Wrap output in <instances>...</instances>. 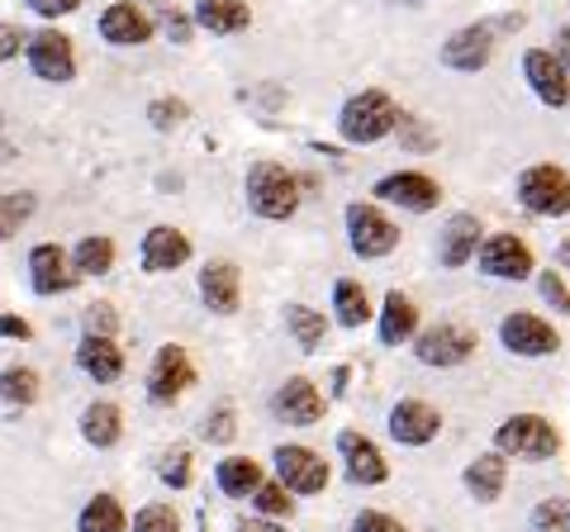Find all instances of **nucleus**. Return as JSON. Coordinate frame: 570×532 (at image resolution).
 I'll use <instances>...</instances> for the list:
<instances>
[{
  "label": "nucleus",
  "mask_w": 570,
  "mask_h": 532,
  "mask_svg": "<svg viewBox=\"0 0 570 532\" xmlns=\"http://www.w3.org/2000/svg\"><path fill=\"white\" fill-rule=\"evenodd\" d=\"M400 124V105L390 100L385 91H362L343 105V115H337V134L347 138V144H381L385 134H395Z\"/></svg>",
  "instance_id": "obj_1"
},
{
  "label": "nucleus",
  "mask_w": 570,
  "mask_h": 532,
  "mask_svg": "<svg viewBox=\"0 0 570 532\" xmlns=\"http://www.w3.org/2000/svg\"><path fill=\"white\" fill-rule=\"evenodd\" d=\"M247 205L262 219H291L299 209V181L276 162H257L247 171Z\"/></svg>",
  "instance_id": "obj_2"
},
{
  "label": "nucleus",
  "mask_w": 570,
  "mask_h": 532,
  "mask_svg": "<svg viewBox=\"0 0 570 532\" xmlns=\"http://www.w3.org/2000/svg\"><path fill=\"white\" fill-rule=\"evenodd\" d=\"M494 447L499 456H519V461H547V456H557L561 447V437L557 428L542 418V414H513L499 423V433H494Z\"/></svg>",
  "instance_id": "obj_3"
},
{
  "label": "nucleus",
  "mask_w": 570,
  "mask_h": 532,
  "mask_svg": "<svg viewBox=\"0 0 570 532\" xmlns=\"http://www.w3.org/2000/svg\"><path fill=\"white\" fill-rule=\"evenodd\" d=\"M523 14H504V20H480V24H466L456 29L448 43H442V67H452V72H480V67L490 62L494 52V33L499 29H519Z\"/></svg>",
  "instance_id": "obj_4"
},
{
  "label": "nucleus",
  "mask_w": 570,
  "mask_h": 532,
  "mask_svg": "<svg viewBox=\"0 0 570 532\" xmlns=\"http://www.w3.org/2000/svg\"><path fill=\"white\" fill-rule=\"evenodd\" d=\"M519 200H523V209H532V215L561 219V215H570V176L551 162L528 167L519 176Z\"/></svg>",
  "instance_id": "obj_5"
},
{
  "label": "nucleus",
  "mask_w": 570,
  "mask_h": 532,
  "mask_svg": "<svg viewBox=\"0 0 570 532\" xmlns=\"http://www.w3.org/2000/svg\"><path fill=\"white\" fill-rule=\"evenodd\" d=\"M347 243L356 257H390L400 247V228L376 205H347Z\"/></svg>",
  "instance_id": "obj_6"
},
{
  "label": "nucleus",
  "mask_w": 570,
  "mask_h": 532,
  "mask_svg": "<svg viewBox=\"0 0 570 532\" xmlns=\"http://www.w3.org/2000/svg\"><path fill=\"white\" fill-rule=\"evenodd\" d=\"M276 481L291 494H324L328 490V461L309 447H276Z\"/></svg>",
  "instance_id": "obj_7"
},
{
  "label": "nucleus",
  "mask_w": 570,
  "mask_h": 532,
  "mask_svg": "<svg viewBox=\"0 0 570 532\" xmlns=\"http://www.w3.org/2000/svg\"><path fill=\"white\" fill-rule=\"evenodd\" d=\"M414 352L423 366H461L475 357V333L461 324H438L414 338Z\"/></svg>",
  "instance_id": "obj_8"
},
{
  "label": "nucleus",
  "mask_w": 570,
  "mask_h": 532,
  "mask_svg": "<svg viewBox=\"0 0 570 532\" xmlns=\"http://www.w3.org/2000/svg\"><path fill=\"white\" fill-rule=\"evenodd\" d=\"M499 343H504L513 357H551V352L561 347L557 328L538 314H509L504 324H499Z\"/></svg>",
  "instance_id": "obj_9"
},
{
  "label": "nucleus",
  "mask_w": 570,
  "mask_h": 532,
  "mask_svg": "<svg viewBox=\"0 0 570 532\" xmlns=\"http://www.w3.org/2000/svg\"><path fill=\"white\" fill-rule=\"evenodd\" d=\"M190 381H195V366H190V357H186V347L167 343V347L153 357V371H148V400H153V404L181 400L186 390H190Z\"/></svg>",
  "instance_id": "obj_10"
},
{
  "label": "nucleus",
  "mask_w": 570,
  "mask_h": 532,
  "mask_svg": "<svg viewBox=\"0 0 570 532\" xmlns=\"http://www.w3.org/2000/svg\"><path fill=\"white\" fill-rule=\"evenodd\" d=\"M480 272L494 280H528L532 276V247L513 234H494L480 247Z\"/></svg>",
  "instance_id": "obj_11"
},
{
  "label": "nucleus",
  "mask_w": 570,
  "mask_h": 532,
  "mask_svg": "<svg viewBox=\"0 0 570 532\" xmlns=\"http://www.w3.org/2000/svg\"><path fill=\"white\" fill-rule=\"evenodd\" d=\"M376 200H390L400 209H414V215H428V209H438L442 190H438L433 176H423V171H390L385 181H376Z\"/></svg>",
  "instance_id": "obj_12"
},
{
  "label": "nucleus",
  "mask_w": 570,
  "mask_h": 532,
  "mask_svg": "<svg viewBox=\"0 0 570 532\" xmlns=\"http://www.w3.org/2000/svg\"><path fill=\"white\" fill-rule=\"evenodd\" d=\"M24 48H29V67L43 81H71V72H77V52H71V39H67V33H58V29L33 33Z\"/></svg>",
  "instance_id": "obj_13"
},
{
  "label": "nucleus",
  "mask_w": 570,
  "mask_h": 532,
  "mask_svg": "<svg viewBox=\"0 0 570 532\" xmlns=\"http://www.w3.org/2000/svg\"><path fill=\"white\" fill-rule=\"evenodd\" d=\"M337 452H343V461H347V481L352 485H385L390 466H385V456H381V447L371 437L347 428V433H337Z\"/></svg>",
  "instance_id": "obj_14"
},
{
  "label": "nucleus",
  "mask_w": 570,
  "mask_h": 532,
  "mask_svg": "<svg viewBox=\"0 0 570 532\" xmlns=\"http://www.w3.org/2000/svg\"><path fill=\"white\" fill-rule=\"evenodd\" d=\"M29 280L39 295H67L71 286H77V272H71V257L62 253L58 243H39L29 253Z\"/></svg>",
  "instance_id": "obj_15"
},
{
  "label": "nucleus",
  "mask_w": 570,
  "mask_h": 532,
  "mask_svg": "<svg viewBox=\"0 0 570 532\" xmlns=\"http://www.w3.org/2000/svg\"><path fill=\"white\" fill-rule=\"evenodd\" d=\"M438 428H442V414L428 400H400L395 410H390V437L404 442V447H423V442H433Z\"/></svg>",
  "instance_id": "obj_16"
},
{
  "label": "nucleus",
  "mask_w": 570,
  "mask_h": 532,
  "mask_svg": "<svg viewBox=\"0 0 570 532\" xmlns=\"http://www.w3.org/2000/svg\"><path fill=\"white\" fill-rule=\"evenodd\" d=\"M523 77H528V86H532V96H538L542 105H551V110H561V105L570 100V77L561 72L557 52L532 48L528 58H523Z\"/></svg>",
  "instance_id": "obj_17"
},
{
  "label": "nucleus",
  "mask_w": 570,
  "mask_h": 532,
  "mask_svg": "<svg viewBox=\"0 0 570 532\" xmlns=\"http://www.w3.org/2000/svg\"><path fill=\"white\" fill-rule=\"evenodd\" d=\"M272 410L281 423H295V428H309V423L324 418V395L314 390V381L305 376H291L281 390H276V400H272Z\"/></svg>",
  "instance_id": "obj_18"
},
{
  "label": "nucleus",
  "mask_w": 570,
  "mask_h": 532,
  "mask_svg": "<svg viewBox=\"0 0 570 532\" xmlns=\"http://www.w3.org/2000/svg\"><path fill=\"white\" fill-rule=\"evenodd\" d=\"M186 262H190V238L181 228H167V224L148 228V238H142V266L148 272H176Z\"/></svg>",
  "instance_id": "obj_19"
},
{
  "label": "nucleus",
  "mask_w": 570,
  "mask_h": 532,
  "mask_svg": "<svg viewBox=\"0 0 570 532\" xmlns=\"http://www.w3.org/2000/svg\"><path fill=\"white\" fill-rule=\"evenodd\" d=\"M200 295L214 314H234L238 299H243V276L234 262H209L200 272Z\"/></svg>",
  "instance_id": "obj_20"
},
{
  "label": "nucleus",
  "mask_w": 570,
  "mask_h": 532,
  "mask_svg": "<svg viewBox=\"0 0 570 532\" xmlns=\"http://www.w3.org/2000/svg\"><path fill=\"white\" fill-rule=\"evenodd\" d=\"M100 33H105V43H115V48H138L153 39V20L138 6H110L100 14Z\"/></svg>",
  "instance_id": "obj_21"
},
{
  "label": "nucleus",
  "mask_w": 570,
  "mask_h": 532,
  "mask_svg": "<svg viewBox=\"0 0 570 532\" xmlns=\"http://www.w3.org/2000/svg\"><path fill=\"white\" fill-rule=\"evenodd\" d=\"M419 333V309H414V299L400 295V290H390L385 295V309H381V343L385 347H400L409 343Z\"/></svg>",
  "instance_id": "obj_22"
},
{
  "label": "nucleus",
  "mask_w": 570,
  "mask_h": 532,
  "mask_svg": "<svg viewBox=\"0 0 570 532\" xmlns=\"http://www.w3.org/2000/svg\"><path fill=\"white\" fill-rule=\"evenodd\" d=\"M77 366H81L91 381H119V376H124V352L115 347V338H81Z\"/></svg>",
  "instance_id": "obj_23"
},
{
  "label": "nucleus",
  "mask_w": 570,
  "mask_h": 532,
  "mask_svg": "<svg viewBox=\"0 0 570 532\" xmlns=\"http://www.w3.org/2000/svg\"><path fill=\"white\" fill-rule=\"evenodd\" d=\"M504 481H509V461L499 456V452H485V456H475L471 466H466V490L475 494L480 504H490L504 494Z\"/></svg>",
  "instance_id": "obj_24"
},
{
  "label": "nucleus",
  "mask_w": 570,
  "mask_h": 532,
  "mask_svg": "<svg viewBox=\"0 0 570 532\" xmlns=\"http://www.w3.org/2000/svg\"><path fill=\"white\" fill-rule=\"evenodd\" d=\"M195 24L209 33H238L253 24V10H247V0H200L195 6Z\"/></svg>",
  "instance_id": "obj_25"
},
{
  "label": "nucleus",
  "mask_w": 570,
  "mask_h": 532,
  "mask_svg": "<svg viewBox=\"0 0 570 532\" xmlns=\"http://www.w3.org/2000/svg\"><path fill=\"white\" fill-rule=\"evenodd\" d=\"M214 481H219V490L228 494V500H247V494H257V485L266 481L262 466L253 456H224L219 471H214Z\"/></svg>",
  "instance_id": "obj_26"
},
{
  "label": "nucleus",
  "mask_w": 570,
  "mask_h": 532,
  "mask_svg": "<svg viewBox=\"0 0 570 532\" xmlns=\"http://www.w3.org/2000/svg\"><path fill=\"white\" fill-rule=\"evenodd\" d=\"M480 247V219L475 215H456L442 234V266H466Z\"/></svg>",
  "instance_id": "obj_27"
},
{
  "label": "nucleus",
  "mask_w": 570,
  "mask_h": 532,
  "mask_svg": "<svg viewBox=\"0 0 570 532\" xmlns=\"http://www.w3.org/2000/svg\"><path fill=\"white\" fill-rule=\"evenodd\" d=\"M119 433H124V418H119L115 404L100 400V404H91V410L81 414V437L91 442V447H115Z\"/></svg>",
  "instance_id": "obj_28"
},
{
  "label": "nucleus",
  "mask_w": 570,
  "mask_h": 532,
  "mask_svg": "<svg viewBox=\"0 0 570 532\" xmlns=\"http://www.w3.org/2000/svg\"><path fill=\"white\" fill-rule=\"evenodd\" d=\"M333 309H337V324L343 328H362L371 318V299H366V290L356 286V280H337L333 286Z\"/></svg>",
  "instance_id": "obj_29"
},
{
  "label": "nucleus",
  "mask_w": 570,
  "mask_h": 532,
  "mask_svg": "<svg viewBox=\"0 0 570 532\" xmlns=\"http://www.w3.org/2000/svg\"><path fill=\"white\" fill-rule=\"evenodd\" d=\"M285 328L295 333V343L305 347V352H318V347H324V333H328L324 314L309 309V305H291V309H285Z\"/></svg>",
  "instance_id": "obj_30"
},
{
  "label": "nucleus",
  "mask_w": 570,
  "mask_h": 532,
  "mask_svg": "<svg viewBox=\"0 0 570 532\" xmlns=\"http://www.w3.org/2000/svg\"><path fill=\"white\" fill-rule=\"evenodd\" d=\"M77 528L81 532H124V528H129V519H124V509H119L115 494H96V500L81 509Z\"/></svg>",
  "instance_id": "obj_31"
},
{
  "label": "nucleus",
  "mask_w": 570,
  "mask_h": 532,
  "mask_svg": "<svg viewBox=\"0 0 570 532\" xmlns=\"http://www.w3.org/2000/svg\"><path fill=\"white\" fill-rule=\"evenodd\" d=\"M115 266V243L110 238H81L71 253V272L77 276H105Z\"/></svg>",
  "instance_id": "obj_32"
},
{
  "label": "nucleus",
  "mask_w": 570,
  "mask_h": 532,
  "mask_svg": "<svg viewBox=\"0 0 570 532\" xmlns=\"http://www.w3.org/2000/svg\"><path fill=\"white\" fill-rule=\"evenodd\" d=\"M0 400H6V404H20V410H29V404L39 400V376H33L29 366H10V371H0Z\"/></svg>",
  "instance_id": "obj_33"
},
{
  "label": "nucleus",
  "mask_w": 570,
  "mask_h": 532,
  "mask_svg": "<svg viewBox=\"0 0 570 532\" xmlns=\"http://www.w3.org/2000/svg\"><path fill=\"white\" fill-rule=\"evenodd\" d=\"M253 500L262 509V519H291V513H295V494L285 490L281 481H262Z\"/></svg>",
  "instance_id": "obj_34"
},
{
  "label": "nucleus",
  "mask_w": 570,
  "mask_h": 532,
  "mask_svg": "<svg viewBox=\"0 0 570 532\" xmlns=\"http://www.w3.org/2000/svg\"><path fill=\"white\" fill-rule=\"evenodd\" d=\"M528 532H570V500H542L532 509Z\"/></svg>",
  "instance_id": "obj_35"
},
{
  "label": "nucleus",
  "mask_w": 570,
  "mask_h": 532,
  "mask_svg": "<svg viewBox=\"0 0 570 532\" xmlns=\"http://www.w3.org/2000/svg\"><path fill=\"white\" fill-rule=\"evenodd\" d=\"M29 215H33V195H0V243L20 234Z\"/></svg>",
  "instance_id": "obj_36"
},
{
  "label": "nucleus",
  "mask_w": 570,
  "mask_h": 532,
  "mask_svg": "<svg viewBox=\"0 0 570 532\" xmlns=\"http://www.w3.org/2000/svg\"><path fill=\"white\" fill-rule=\"evenodd\" d=\"M134 532H181V519L171 504H148L134 513Z\"/></svg>",
  "instance_id": "obj_37"
},
{
  "label": "nucleus",
  "mask_w": 570,
  "mask_h": 532,
  "mask_svg": "<svg viewBox=\"0 0 570 532\" xmlns=\"http://www.w3.org/2000/svg\"><path fill=\"white\" fill-rule=\"evenodd\" d=\"M395 129H400V144H404V148H414V152L438 148V134H428V129H423V124H419L414 115H400V124H395Z\"/></svg>",
  "instance_id": "obj_38"
},
{
  "label": "nucleus",
  "mask_w": 570,
  "mask_h": 532,
  "mask_svg": "<svg viewBox=\"0 0 570 532\" xmlns=\"http://www.w3.org/2000/svg\"><path fill=\"white\" fill-rule=\"evenodd\" d=\"M163 481H167L171 490H186V485H190V452H186V447H176V452L163 456Z\"/></svg>",
  "instance_id": "obj_39"
},
{
  "label": "nucleus",
  "mask_w": 570,
  "mask_h": 532,
  "mask_svg": "<svg viewBox=\"0 0 570 532\" xmlns=\"http://www.w3.org/2000/svg\"><path fill=\"white\" fill-rule=\"evenodd\" d=\"M186 100H153L148 105V119H153V129H176V124H186Z\"/></svg>",
  "instance_id": "obj_40"
},
{
  "label": "nucleus",
  "mask_w": 570,
  "mask_h": 532,
  "mask_svg": "<svg viewBox=\"0 0 570 532\" xmlns=\"http://www.w3.org/2000/svg\"><path fill=\"white\" fill-rule=\"evenodd\" d=\"M209 442H234V433H238V423H234V410L228 404H219L209 418H205V428H200Z\"/></svg>",
  "instance_id": "obj_41"
},
{
  "label": "nucleus",
  "mask_w": 570,
  "mask_h": 532,
  "mask_svg": "<svg viewBox=\"0 0 570 532\" xmlns=\"http://www.w3.org/2000/svg\"><path fill=\"white\" fill-rule=\"evenodd\" d=\"M538 290H542V299L551 309H561V314H570V290H566V280H561V272H542L538 276Z\"/></svg>",
  "instance_id": "obj_42"
},
{
  "label": "nucleus",
  "mask_w": 570,
  "mask_h": 532,
  "mask_svg": "<svg viewBox=\"0 0 570 532\" xmlns=\"http://www.w3.org/2000/svg\"><path fill=\"white\" fill-rule=\"evenodd\" d=\"M352 532H409L400 519H390V513H381V509H362L352 519Z\"/></svg>",
  "instance_id": "obj_43"
},
{
  "label": "nucleus",
  "mask_w": 570,
  "mask_h": 532,
  "mask_svg": "<svg viewBox=\"0 0 570 532\" xmlns=\"http://www.w3.org/2000/svg\"><path fill=\"white\" fill-rule=\"evenodd\" d=\"M115 328H119V318L110 305H91L86 309V338H115Z\"/></svg>",
  "instance_id": "obj_44"
},
{
  "label": "nucleus",
  "mask_w": 570,
  "mask_h": 532,
  "mask_svg": "<svg viewBox=\"0 0 570 532\" xmlns=\"http://www.w3.org/2000/svg\"><path fill=\"white\" fill-rule=\"evenodd\" d=\"M29 39L14 24H0V62H10V58H20V48H24Z\"/></svg>",
  "instance_id": "obj_45"
},
{
  "label": "nucleus",
  "mask_w": 570,
  "mask_h": 532,
  "mask_svg": "<svg viewBox=\"0 0 570 532\" xmlns=\"http://www.w3.org/2000/svg\"><path fill=\"white\" fill-rule=\"evenodd\" d=\"M81 0H29V10L33 14H43V20H58V14H71Z\"/></svg>",
  "instance_id": "obj_46"
},
{
  "label": "nucleus",
  "mask_w": 570,
  "mask_h": 532,
  "mask_svg": "<svg viewBox=\"0 0 570 532\" xmlns=\"http://www.w3.org/2000/svg\"><path fill=\"white\" fill-rule=\"evenodd\" d=\"M0 338H33V328H29V318H20V314H0Z\"/></svg>",
  "instance_id": "obj_47"
},
{
  "label": "nucleus",
  "mask_w": 570,
  "mask_h": 532,
  "mask_svg": "<svg viewBox=\"0 0 570 532\" xmlns=\"http://www.w3.org/2000/svg\"><path fill=\"white\" fill-rule=\"evenodd\" d=\"M167 33L176 43H186L190 39V20H186V14H176V10H167Z\"/></svg>",
  "instance_id": "obj_48"
},
{
  "label": "nucleus",
  "mask_w": 570,
  "mask_h": 532,
  "mask_svg": "<svg viewBox=\"0 0 570 532\" xmlns=\"http://www.w3.org/2000/svg\"><path fill=\"white\" fill-rule=\"evenodd\" d=\"M234 532H285L281 523H272V519H253V523H238Z\"/></svg>",
  "instance_id": "obj_49"
},
{
  "label": "nucleus",
  "mask_w": 570,
  "mask_h": 532,
  "mask_svg": "<svg viewBox=\"0 0 570 532\" xmlns=\"http://www.w3.org/2000/svg\"><path fill=\"white\" fill-rule=\"evenodd\" d=\"M557 43H561V58H557V62H561V72L570 77V29L561 33V39H557Z\"/></svg>",
  "instance_id": "obj_50"
},
{
  "label": "nucleus",
  "mask_w": 570,
  "mask_h": 532,
  "mask_svg": "<svg viewBox=\"0 0 570 532\" xmlns=\"http://www.w3.org/2000/svg\"><path fill=\"white\" fill-rule=\"evenodd\" d=\"M400 6H423V0H400Z\"/></svg>",
  "instance_id": "obj_51"
},
{
  "label": "nucleus",
  "mask_w": 570,
  "mask_h": 532,
  "mask_svg": "<svg viewBox=\"0 0 570 532\" xmlns=\"http://www.w3.org/2000/svg\"><path fill=\"white\" fill-rule=\"evenodd\" d=\"M200 532H209V523H200Z\"/></svg>",
  "instance_id": "obj_52"
}]
</instances>
